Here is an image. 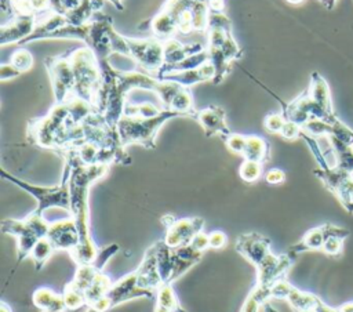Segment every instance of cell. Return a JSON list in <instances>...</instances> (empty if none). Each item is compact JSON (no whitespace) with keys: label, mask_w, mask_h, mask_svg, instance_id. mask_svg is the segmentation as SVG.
<instances>
[{"label":"cell","mask_w":353,"mask_h":312,"mask_svg":"<svg viewBox=\"0 0 353 312\" xmlns=\"http://www.w3.org/2000/svg\"><path fill=\"white\" fill-rule=\"evenodd\" d=\"M63 157H69L72 162V171L69 179L70 188V213L76 221L80 243L76 250L69 253L72 260L77 264H91L97 260L99 254V248L97 247L90 229V188L92 184L103 178L108 171V164H84L81 163L72 152L62 155Z\"/></svg>","instance_id":"cell-1"},{"label":"cell","mask_w":353,"mask_h":312,"mask_svg":"<svg viewBox=\"0 0 353 312\" xmlns=\"http://www.w3.org/2000/svg\"><path fill=\"white\" fill-rule=\"evenodd\" d=\"M208 54L215 76L212 84L218 86L232 68V62L243 57V50L233 37L232 21L223 11H210L208 17Z\"/></svg>","instance_id":"cell-2"},{"label":"cell","mask_w":353,"mask_h":312,"mask_svg":"<svg viewBox=\"0 0 353 312\" xmlns=\"http://www.w3.org/2000/svg\"><path fill=\"white\" fill-rule=\"evenodd\" d=\"M63 160H65V164H63L61 182L54 186H40V185L30 184L28 181H23L21 178L7 173L4 168H0V175L4 179H7L11 184L21 188L22 191L28 192L29 195H32L36 199L37 206L33 210L34 213L44 214L46 210L52 208V207L62 208V210H66L68 213H70L69 179H70V171H72V162L69 157H63Z\"/></svg>","instance_id":"cell-3"},{"label":"cell","mask_w":353,"mask_h":312,"mask_svg":"<svg viewBox=\"0 0 353 312\" xmlns=\"http://www.w3.org/2000/svg\"><path fill=\"white\" fill-rule=\"evenodd\" d=\"M175 117H186L183 113L171 109H163L159 115L150 117H138V116H125L117 123V133L120 142L124 148L128 145L137 144L146 149L156 148V137L161 126Z\"/></svg>","instance_id":"cell-4"},{"label":"cell","mask_w":353,"mask_h":312,"mask_svg":"<svg viewBox=\"0 0 353 312\" xmlns=\"http://www.w3.org/2000/svg\"><path fill=\"white\" fill-rule=\"evenodd\" d=\"M74 75V97L95 106L101 87L102 72L95 52L90 47H77L69 52Z\"/></svg>","instance_id":"cell-5"},{"label":"cell","mask_w":353,"mask_h":312,"mask_svg":"<svg viewBox=\"0 0 353 312\" xmlns=\"http://www.w3.org/2000/svg\"><path fill=\"white\" fill-rule=\"evenodd\" d=\"M196 0H167L157 14L149 19L154 37L167 41L176 33L188 35L193 30L192 7Z\"/></svg>","instance_id":"cell-6"},{"label":"cell","mask_w":353,"mask_h":312,"mask_svg":"<svg viewBox=\"0 0 353 312\" xmlns=\"http://www.w3.org/2000/svg\"><path fill=\"white\" fill-rule=\"evenodd\" d=\"M50 229V222L44 218L43 214H37L32 211L23 220L6 218L1 221V232L15 236L18 242L17 247V262L12 273L18 269L19 264L30 255L36 243L46 237ZM11 273V275H12Z\"/></svg>","instance_id":"cell-7"},{"label":"cell","mask_w":353,"mask_h":312,"mask_svg":"<svg viewBox=\"0 0 353 312\" xmlns=\"http://www.w3.org/2000/svg\"><path fill=\"white\" fill-rule=\"evenodd\" d=\"M69 113L68 101L54 104L47 115L29 120L26 128V139L30 145L43 149L57 150Z\"/></svg>","instance_id":"cell-8"},{"label":"cell","mask_w":353,"mask_h":312,"mask_svg":"<svg viewBox=\"0 0 353 312\" xmlns=\"http://www.w3.org/2000/svg\"><path fill=\"white\" fill-rule=\"evenodd\" d=\"M156 295L154 290L145 289L139 286L138 271H132L119 279L108 290V293L101 297L95 304L87 306L85 312H109L121 302L134 300V298H153Z\"/></svg>","instance_id":"cell-9"},{"label":"cell","mask_w":353,"mask_h":312,"mask_svg":"<svg viewBox=\"0 0 353 312\" xmlns=\"http://www.w3.org/2000/svg\"><path fill=\"white\" fill-rule=\"evenodd\" d=\"M44 66L51 81L55 104L65 102L74 97V75L69 52L46 57Z\"/></svg>","instance_id":"cell-10"},{"label":"cell","mask_w":353,"mask_h":312,"mask_svg":"<svg viewBox=\"0 0 353 312\" xmlns=\"http://www.w3.org/2000/svg\"><path fill=\"white\" fill-rule=\"evenodd\" d=\"M164 43L157 37L131 39L127 37L130 58L146 73H152L164 65Z\"/></svg>","instance_id":"cell-11"},{"label":"cell","mask_w":353,"mask_h":312,"mask_svg":"<svg viewBox=\"0 0 353 312\" xmlns=\"http://www.w3.org/2000/svg\"><path fill=\"white\" fill-rule=\"evenodd\" d=\"M161 222L165 226L164 242L170 247H179L190 243V240L204 228V218L201 217L175 218L171 214H165L161 217Z\"/></svg>","instance_id":"cell-12"},{"label":"cell","mask_w":353,"mask_h":312,"mask_svg":"<svg viewBox=\"0 0 353 312\" xmlns=\"http://www.w3.org/2000/svg\"><path fill=\"white\" fill-rule=\"evenodd\" d=\"M313 173L339 199L345 208L353 213V174L339 167L317 168Z\"/></svg>","instance_id":"cell-13"},{"label":"cell","mask_w":353,"mask_h":312,"mask_svg":"<svg viewBox=\"0 0 353 312\" xmlns=\"http://www.w3.org/2000/svg\"><path fill=\"white\" fill-rule=\"evenodd\" d=\"M47 237L55 250H65L68 253L76 250L80 243L79 229L72 215L50 222Z\"/></svg>","instance_id":"cell-14"},{"label":"cell","mask_w":353,"mask_h":312,"mask_svg":"<svg viewBox=\"0 0 353 312\" xmlns=\"http://www.w3.org/2000/svg\"><path fill=\"white\" fill-rule=\"evenodd\" d=\"M234 248L254 266H258L272 253L270 239L258 232H248L240 235L236 239Z\"/></svg>","instance_id":"cell-15"},{"label":"cell","mask_w":353,"mask_h":312,"mask_svg":"<svg viewBox=\"0 0 353 312\" xmlns=\"http://www.w3.org/2000/svg\"><path fill=\"white\" fill-rule=\"evenodd\" d=\"M39 21L36 14H19L0 28V44H19L23 39L32 35Z\"/></svg>","instance_id":"cell-16"},{"label":"cell","mask_w":353,"mask_h":312,"mask_svg":"<svg viewBox=\"0 0 353 312\" xmlns=\"http://www.w3.org/2000/svg\"><path fill=\"white\" fill-rule=\"evenodd\" d=\"M194 120L203 127L205 137L219 135L223 139L232 133L226 123L225 109L218 105H210L207 108L197 109Z\"/></svg>","instance_id":"cell-17"},{"label":"cell","mask_w":353,"mask_h":312,"mask_svg":"<svg viewBox=\"0 0 353 312\" xmlns=\"http://www.w3.org/2000/svg\"><path fill=\"white\" fill-rule=\"evenodd\" d=\"M214 76H215L214 66L208 62V64H204L199 68L189 69V70L167 72L163 75H157L154 79H157L160 81H174V83H178L181 86L190 88V86L197 84V83H204V81L212 83Z\"/></svg>","instance_id":"cell-18"},{"label":"cell","mask_w":353,"mask_h":312,"mask_svg":"<svg viewBox=\"0 0 353 312\" xmlns=\"http://www.w3.org/2000/svg\"><path fill=\"white\" fill-rule=\"evenodd\" d=\"M203 253L196 250L190 243L179 247H174V269L170 283H174L183 273H186L193 265L200 262Z\"/></svg>","instance_id":"cell-19"},{"label":"cell","mask_w":353,"mask_h":312,"mask_svg":"<svg viewBox=\"0 0 353 312\" xmlns=\"http://www.w3.org/2000/svg\"><path fill=\"white\" fill-rule=\"evenodd\" d=\"M205 50L201 43H189L182 44L181 41L171 39L164 43V65H171L181 62L190 55H194L200 51Z\"/></svg>","instance_id":"cell-20"},{"label":"cell","mask_w":353,"mask_h":312,"mask_svg":"<svg viewBox=\"0 0 353 312\" xmlns=\"http://www.w3.org/2000/svg\"><path fill=\"white\" fill-rule=\"evenodd\" d=\"M32 301L41 312H66V304L62 294L55 293L48 287H39L32 294Z\"/></svg>","instance_id":"cell-21"},{"label":"cell","mask_w":353,"mask_h":312,"mask_svg":"<svg viewBox=\"0 0 353 312\" xmlns=\"http://www.w3.org/2000/svg\"><path fill=\"white\" fill-rule=\"evenodd\" d=\"M154 312H188L181 305L172 283H161L154 295Z\"/></svg>","instance_id":"cell-22"},{"label":"cell","mask_w":353,"mask_h":312,"mask_svg":"<svg viewBox=\"0 0 353 312\" xmlns=\"http://www.w3.org/2000/svg\"><path fill=\"white\" fill-rule=\"evenodd\" d=\"M105 0H83L76 8L65 14L68 23L70 25H84L91 21V18L101 11Z\"/></svg>","instance_id":"cell-23"},{"label":"cell","mask_w":353,"mask_h":312,"mask_svg":"<svg viewBox=\"0 0 353 312\" xmlns=\"http://www.w3.org/2000/svg\"><path fill=\"white\" fill-rule=\"evenodd\" d=\"M154 254L157 261V269L163 283H170L174 269V247H170L164 239L157 240L154 244Z\"/></svg>","instance_id":"cell-24"},{"label":"cell","mask_w":353,"mask_h":312,"mask_svg":"<svg viewBox=\"0 0 353 312\" xmlns=\"http://www.w3.org/2000/svg\"><path fill=\"white\" fill-rule=\"evenodd\" d=\"M241 156L244 160H254L265 164L270 159V145L259 135H247L245 148Z\"/></svg>","instance_id":"cell-25"},{"label":"cell","mask_w":353,"mask_h":312,"mask_svg":"<svg viewBox=\"0 0 353 312\" xmlns=\"http://www.w3.org/2000/svg\"><path fill=\"white\" fill-rule=\"evenodd\" d=\"M210 62V54L207 50H203L194 55H190L189 58L181 61V62H176V64H171V65H163L160 69L152 72V73H148L152 77H156L157 75H163V73H167V72H182V70H189V69H194V68H199L204 64H208Z\"/></svg>","instance_id":"cell-26"},{"label":"cell","mask_w":353,"mask_h":312,"mask_svg":"<svg viewBox=\"0 0 353 312\" xmlns=\"http://www.w3.org/2000/svg\"><path fill=\"white\" fill-rule=\"evenodd\" d=\"M325 240V229H324V225L323 226H319V228H313L310 229L309 232L305 233L303 239L291 246L290 248V253L296 255L298 253L301 251H306V250H319L323 247V243Z\"/></svg>","instance_id":"cell-27"},{"label":"cell","mask_w":353,"mask_h":312,"mask_svg":"<svg viewBox=\"0 0 353 312\" xmlns=\"http://www.w3.org/2000/svg\"><path fill=\"white\" fill-rule=\"evenodd\" d=\"M270 287L255 283V286L250 290L248 295L245 297L240 312H259L262 305L266 301H270Z\"/></svg>","instance_id":"cell-28"},{"label":"cell","mask_w":353,"mask_h":312,"mask_svg":"<svg viewBox=\"0 0 353 312\" xmlns=\"http://www.w3.org/2000/svg\"><path fill=\"white\" fill-rule=\"evenodd\" d=\"M112 286H113V282H112L110 276L105 271H101L84 294L85 295V306L95 304L101 297H103L108 293V290Z\"/></svg>","instance_id":"cell-29"},{"label":"cell","mask_w":353,"mask_h":312,"mask_svg":"<svg viewBox=\"0 0 353 312\" xmlns=\"http://www.w3.org/2000/svg\"><path fill=\"white\" fill-rule=\"evenodd\" d=\"M55 251L52 243L48 240V237H43L40 239L36 246L33 247L32 253H30V257H32V261H33V265H34V269L39 272L41 271V268L46 265V262L48 261V258L52 255V253Z\"/></svg>","instance_id":"cell-30"},{"label":"cell","mask_w":353,"mask_h":312,"mask_svg":"<svg viewBox=\"0 0 353 312\" xmlns=\"http://www.w3.org/2000/svg\"><path fill=\"white\" fill-rule=\"evenodd\" d=\"M164 108H159L152 102H131L127 101L125 104V109H124V115L125 116H138V117H150V116H156L159 115Z\"/></svg>","instance_id":"cell-31"},{"label":"cell","mask_w":353,"mask_h":312,"mask_svg":"<svg viewBox=\"0 0 353 312\" xmlns=\"http://www.w3.org/2000/svg\"><path fill=\"white\" fill-rule=\"evenodd\" d=\"M239 175L243 181L248 184L255 182L263 175V163L254 160H243L239 168Z\"/></svg>","instance_id":"cell-32"},{"label":"cell","mask_w":353,"mask_h":312,"mask_svg":"<svg viewBox=\"0 0 353 312\" xmlns=\"http://www.w3.org/2000/svg\"><path fill=\"white\" fill-rule=\"evenodd\" d=\"M33 62H34V58L32 52L23 47L15 50L10 57V64L14 65L21 73L30 70L33 66Z\"/></svg>","instance_id":"cell-33"},{"label":"cell","mask_w":353,"mask_h":312,"mask_svg":"<svg viewBox=\"0 0 353 312\" xmlns=\"http://www.w3.org/2000/svg\"><path fill=\"white\" fill-rule=\"evenodd\" d=\"M245 141H247V135L239 134V133H230L228 137L223 138V142L226 145V148L236 153V155H243L244 148H245Z\"/></svg>","instance_id":"cell-34"},{"label":"cell","mask_w":353,"mask_h":312,"mask_svg":"<svg viewBox=\"0 0 353 312\" xmlns=\"http://www.w3.org/2000/svg\"><path fill=\"white\" fill-rule=\"evenodd\" d=\"M62 295H63L68 311H74V309H79L81 306H85V297L79 291L63 287Z\"/></svg>","instance_id":"cell-35"},{"label":"cell","mask_w":353,"mask_h":312,"mask_svg":"<svg viewBox=\"0 0 353 312\" xmlns=\"http://www.w3.org/2000/svg\"><path fill=\"white\" fill-rule=\"evenodd\" d=\"M284 124L285 117L283 116V113H269L263 120L265 128L272 134H280Z\"/></svg>","instance_id":"cell-36"},{"label":"cell","mask_w":353,"mask_h":312,"mask_svg":"<svg viewBox=\"0 0 353 312\" xmlns=\"http://www.w3.org/2000/svg\"><path fill=\"white\" fill-rule=\"evenodd\" d=\"M324 229H325V240L323 243V247L321 250L330 255H336L339 254L341 248H342V239L338 237V236H334V235H330L327 232V228L324 225Z\"/></svg>","instance_id":"cell-37"},{"label":"cell","mask_w":353,"mask_h":312,"mask_svg":"<svg viewBox=\"0 0 353 312\" xmlns=\"http://www.w3.org/2000/svg\"><path fill=\"white\" fill-rule=\"evenodd\" d=\"M83 0H51V11L65 15L68 11L76 8Z\"/></svg>","instance_id":"cell-38"},{"label":"cell","mask_w":353,"mask_h":312,"mask_svg":"<svg viewBox=\"0 0 353 312\" xmlns=\"http://www.w3.org/2000/svg\"><path fill=\"white\" fill-rule=\"evenodd\" d=\"M301 134H302V127L298 126L296 123L288 121V120H285V124L283 126V128H281V131H280V135H281L284 139H290V141L299 138Z\"/></svg>","instance_id":"cell-39"},{"label":"cell","mask_w":353,"mask_h":312,"mask_svg":"<svg viewBox=\"0 0 353 312\" xmlns=\"http://www.w3.org/2000/svg\"><path fill=\"white\" fill-rule=\"evenodd\" d=\"M211 248H223L228 244V236L222 231H212L208 233Z\"/></svg>","instance_id":"cell-40"},{"label":"cell","mask_w":353,"mask_h":312,"mask_svg":"<svg viewBox=\"0 0 353 312\" xmlns=\"http://www.w3.org/2000/svg\"><path fill=\"white\" fill-rule=\"evenodd\" d=\"M263 178L268 184L277 185V184H283L285 181V173L280 168H270L263 174Z\"/></svg>","instance_id":"cell-41"},{"label":"cell","mask_w":353,"mask_h":312,"mask_svg":"<svg viewBox=\"0 0 353 312\" xmlns=\"http://www.w3.org/2000/svg\"><path fill=\"white\" fill-rule=\"evenodd\" d=\"M190 244H192L196 250H199V251L204 253V251L210 247L208 233H204L203 231H201V232H199V233H197V235L190 240Z\"/></svg>","instance_id":"cell-42"},{"label":"cell","mask_w":353,"mask_h":312,"mask_svg":"<svg viewBox=\"0 0 353 312\" xmlns=\"http://www.w3.org/2000/svg\"><path fill=\"white\" fill-rule=\"evenodd\" d=\"M19 75H21V72L14 65H11L10 62L8 64H1V66H0V80L1 81L15 79Z\"/></svg>","instance_id":"cell-43"},{"label":"cell","mask_w":353,"mask_h":312,"mask_svg":"<svg viewBox=\"0 0 353 312\" xmlns=\"http://www.w3.org/2000/svg\"><path fill=\"white\" fill-rule=\"evenodd\" d=\"M262 312H279L272 304H270V301H266L263 305H262Z\"/></svg>","instance_id":"cell-44"},{"label":"cell","mask_w":353,"mask_h":312,"mask_svg":"<svg viewBox=\"0 0 353 312\" xmlns=\"http://www.w3.org/2000/svg\"><path fill=\"white\" fill-rule=\"evenodd\" d=\"M319 1H321V4H323L327 10H332L336 0H319Z\"/></svg>","instance_id":"cell-45"},{"label":"cell","mask_w":353,"mask_h":312,"mask_svg":"<svg viewBox=\"0 0 353 312\" xmlns=\"http://www.w3.org/2000/svg\"><path fill=\"white\" fill-rule=\"evenodd\" d=\"M108 1H110V3L114 6V8H116V10H119V11L124 10V4H123V0H108Z\"/></svg>","instance_id":"cell-46"},{"label":"cell","mask_w":353,"mask_h":312,"mask_svg":"<svg viewBox=\"0 0 353 312\" xmlns=\"http://www.w3.org/2000/svg\"><path fill=\"white\" fill-rule=\"evenodd\" d=\"M0 312H12V311H11V306L7 302L1 301L0 302Z\"/></svg>","instance_id":"cell-47"},{"label":"cell","mask_w":353,"mask_h":312,"mask_svg":"<svg viewBox=\"0 0 353 312\" xmlns=\"http://www.w3.org/2000/svg\"><path fill=\"white\" fill-rule=\"evenodd\" d=\"M288 3H291V4H299V3H302L303 0H287Z\"/></svg>","instance_id":"cell-48"},{"label":"cell","mask_w":353,"mask_h":312,"mask_svg":"<svg viewBox=\"0 0 353 312\" xmlns=\"http://www.w3.org/2000/svg\"><path fill=\"white\" fill-rule=\"evenodd\" d=\"M301 312H317L316 309H305V311H301Z\"/></svg>","instance_id":"cell-49"}]
</instances>
